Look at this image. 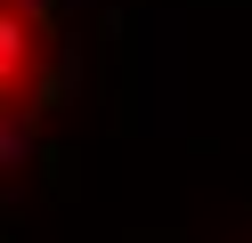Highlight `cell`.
<instances>
[{"instance_id": "cell-1", "label": "cell", "mask_w": 252, "mask_h": 243, "mask_svg": "<svg viewBox=\"0 0 252 243\" xmlns=\"http://www.w3.org/2000/svg\"><path fill=\"white\" fill-rule=\"evenodd\" d=\"M57 89V8L49 0H0V178L25 162Z\"/></svg>"}]
</instances>
